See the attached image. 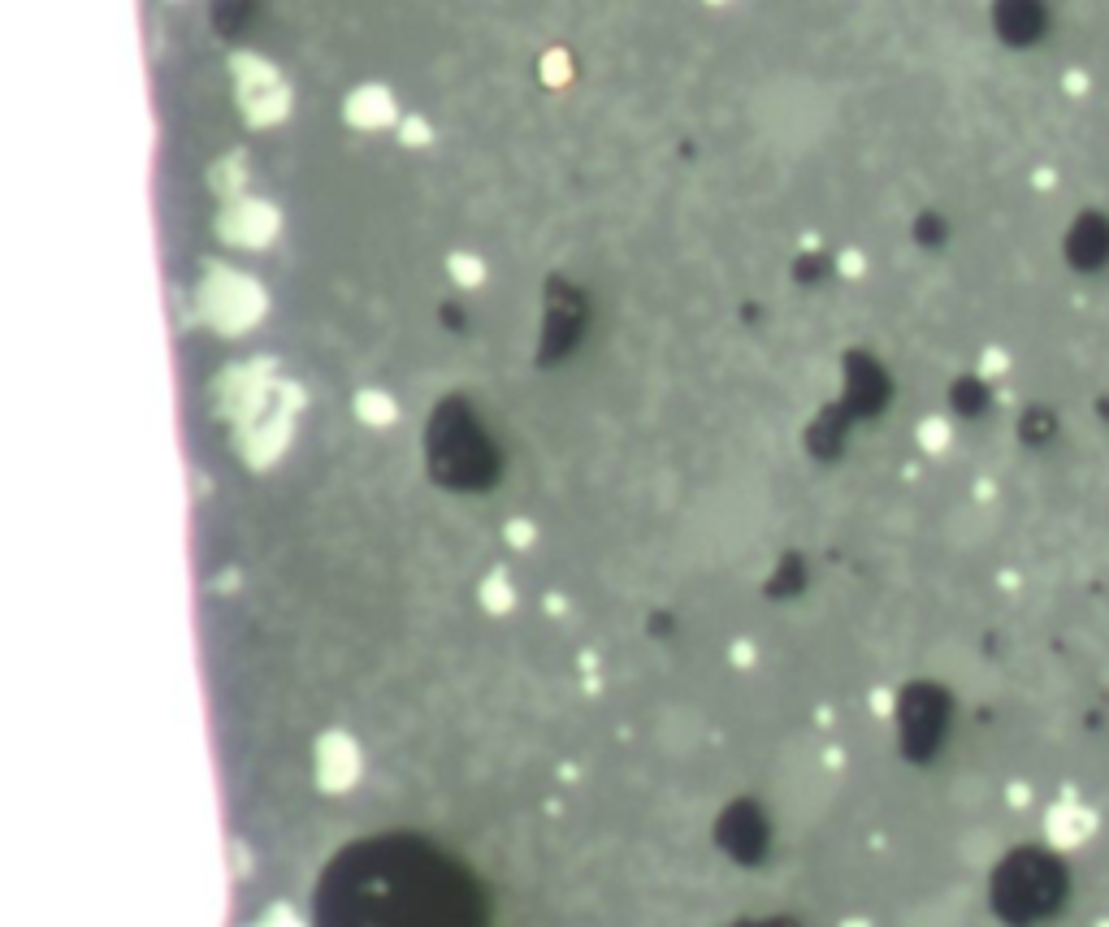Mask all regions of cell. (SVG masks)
<instances>
[{
	"instance_id": "2",
	"label": "cell",
	"mask_w": 1109,
	"mask_h": 927,
	"mask_svg": "<svg viewBox=\"0 0 1109 927\" xmlns=\"http://www.w3.org/2000/svg\"><path fill=\"white\" fill-rule=\"evenodd\" d=\"M759 126L767 139H776L780 148L806 152L815 148V139L824 135L828 126V104H819L815 87H780L767 91L763 109H759Z\"/></svg>"
},
{
	"instance_id": "1",
	"label": "cell",
	"mask_w": 1109,
	"mask_h": 927,
	"mask_svg": "<svg viewBox=\"0 0 1109 927\" xmlns=\"http://www.w3.org/2000/svg\"><path fill=\"white\" fill-rule=\"evenodd\" d=\"M321 927H477L451 863L412 841H373L338 858L321 889Z\"/></svg>"
},
{
	"instance_id": "4",
	"label": "cell",
	"mask_w": 1109,
	"mask_h": 927,
	"mask_svg": "<svg viewBox=\"0 0 1109 927\" xmlns=\"http://www.w3.org/2000/svg\"><path fill=\"white\" fill-rule=\"evenodd\" d=\"M659 741L668 750H689V741H698V715H689V711H672V715H663L659 720Z\"/></svg>"
},
{
	"instance_id": "3",
	"label": "cell",
	"mask_w": 1109,
	"mask_h": 927,
	"mask_svg": "<svg viewBox=\"0 0 1109 927\" xmlns=\"http://www.w3.org/2000/svg\"><path fill=\"white\" fill-rule=\"evenodd\" d=\"M1092 828H1097V824H1092V815H1084L1079 806H1062V811L1049 815V832H1053V841H1062V845L1088 841Z\"/></svg>"
},
{
	"instance_id": "5",
	"label": "cell",
	"mask_w": 1109,
	"mask_h": 927,
	"mask_svg": "<svg viewBox=\"0 0 1109 927\" xmlns=\"http://www.w3.org/2000/svg\"><path fill=\"white\" fill-rule=\"evenodd\" d=\"M1097 927H1109V919H1101V923H1097Z\"/></svg>"
}]
</instances>
